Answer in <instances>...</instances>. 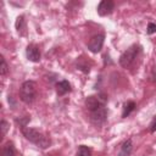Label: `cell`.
Instances as JSON below:
<instances>
[{"label":"cell","mask_w":156,"mask_h":156,"mask_svg":"<svg viewBox=\"0 0 156 156\" xmlns=\"http://www.w3.org/2000/svg\"><path fill=\"white\" fill-rule=\"evenodd\" d=\"M21 132L22 134L24 135V138L27 140H29L30 143L35 144L37 146L41 147V149H46L49 145H50V139L44 135L41 132H39L38 129H34V128H30V127H22L21 128Z\"/></svg>","instance_id":"6da1fadb"},{"label":"cell","mask_w":156,"mask_h":156,"mask_svg":"<svg viewBox=\"0 0 156 156\" xmlns=\"http://www.w3.org/2000/svg\"><path fill=\"white\" fill-rule=\"evenodd\" d=\"M20 99L27 105L34 102L37 99V83L34 80H26L22 83L20 88Z\"/></svg>","instance_id":"7a4b0ae2"},{"label":"cell","mask_w":156,"mask_h":156,"mask_svg":"<svg viewBox=\"0 0 156 156\" xmlns=\"http://www.w3.org/2000/svg\"><path fill=\"white\" fill-rule=\"evenodd\" d=\"M139 51H140V46L139 45H132L130 48H128L121 56H119V65L123 67V68H129L134 61L136 60L138 55H139Z\"/></svg>","instance_id":"3957f363"},{"label":"cell","mask_w":156,"mask_h":156,"mask_svg":"<svg viewBox=\"0 0 156 156\" xmlns=\"http://www.w3.org/2000/svg\"><path fill=\"white\" fill-rule=\"evenodd\" d=\"M107 119V108L105 106H101L100 108L90 112V121L95 126H101Z\"/></svg>","instance_id":"277c9868"},{"label":"cell","mask_w":156,"mask_h":156,"mask_svg":"<svg viewBox=\"0 0 156 156\" xmlns=\"http://www.w3.org/2000/svg\"><path fill=\"white\" fill-rule=\"evenodd\" d=\"M104 41H105V35L104 34H96V35L90 38V40L88 43V49L91 52L98 54L101 51V49L104 46Z\"/></svg>","instance_id":"5b68a950"},{"label":"cell","mask_w":156,"mask_h":156,"mask_svg":"<svg viewBox=\"0 0 156 156\" xmlns=\"http://www.w3.org/2000/svg\"><path fill=\"white\" fill-rule=\"evenodd\" d=\"M105 99H101L100 96H88L85 99V107L93 112L98 108H100L101 106H105Z\"/></svg>","instance_id":"8992f818"},{"label":"cell","mask_w":156,"mask_h":156,"mask_svg":"<svg viewBox=\"0 0 156 156\" xmlns=\"http://www.w3.org/2000/svg\"><path fill=\"white\" fill-rule=\"evenodd\" d=\"M113 9H115V2L113 1H111V0H102L98 5V13L100 16H107V15L112 13Z\"/></svg>","instance_id":"52a82bcc"},{"label":"cell","mask_w":156,"mask_h":156,"mask_svg":"<svg viewBox=\"0 0 156 156\" xmlns=\"http://www.w3.org/2000/svg\"><path fill=\"white\" fill-rule=\"evenodd\" d=\"M26 55H27V58L29 61H32V62H39L40 61V51H39V48L37 45H34V44L27 46Z\"/></svg>","instance_id":"ba28073f"},{"label":"cell","mask_w":156,"mask_h":156,"mask_svg":"<svg viewBox=\"0 0 156 156\" xmlns=\"http://www.w3.org/2000/svg\"><path fill=\"white\" fill-rule=\"evenodd\" d=\"M69 91H71V84L68 80H60L56 83V93L58 96L66 95Z\"/></svg>","instance_id":"9c48e42d"},{"label":"cell","mask_w":156,"mask_h":156,"mask_svg":"<svg viewBox=\"0 0 156 156\" xmlns=\"http://www.w3.org/2000/svg\"><path fill=\"white\" fill-rule=\"evenodd\" d=\"M15 27H16V30L20 35L24 37L27 34V24H26V20L23 16H18L16 22H15Z\"/></svg>","instance_id":"30bf717a"},{"label":"cell","mask_w":156,"mask_h":156,"mask_svg":"<svg viewBox=\"0 0 156 156\" xmlns=\"http://www.w3.org/2000/svg\"><path fill=\"white\" fill-rule=\"evenodd\" d=\"M132 151H133V143H132L130 139H127V140L122 144L118 156H129V155L132 154Z\"/></svg>","instance_id":"8fae6325"},{"label":"cell","mask_w":156,"mask_h":156,"mask_svg":"<svg viewBox=\"0 0 156 156\" xmlns=\"http://www.w3.org/2000/svg\"><path fill=\"white\" fill-rule=\"evenodd\" d=\"M135 108V102L134 101H128L123 105V111H122V117H127L129 116Z\"/></svg>","instance_id":"7c38bea8"},{"label":"cell","mask_w":156,"mask_h":156,"mask_svg":"<svg viewBox=\"0 0 156 156\" xmlns=\"http://www.w3.org/2000/svg\"><path fill=\"white\" fill-rule=\"evenodd\" d=\"M4 156H16V150L12 143H7L4 147Z\"/></svg>","instance_id":"4fadbf2b"},{"label":"cell","mask_w":156,"mask_h":156,"mask_svg":"<svg viewBox=\"0 0 156 156\" xmlns=\"http://www.w3.org/2000/svg\"><path fill=\"white\" fill-rule=\"evenodd\" d=\"M77 156H91V150H90V147H88V146H85V145H80V146L78 147Z\"/></svg>","instance_id":"5bb4252c"},{"label":"cell","mask_w":156,"mask_h":156,"mask_svg":"<svg viewBox=\"0 0 156 156\" xmlns=\"http://www.w3.org/2000/svg\"><path fill=\"white\" fill-rule=\"evenodd\" d=\"M9 72V66H7V63H6V61H5V58L1 56V66H0V74L1 76H5L6 73Z\"/></svg>","instance_id":"9a60e30c"},{"label":"cell","mask_w":156,"mask_h":156,"mask_svg":"<svg viewBox=\"0 0 156 156\" xmlns=\"http://www.w3.org/2000/svg\"><path fill=\"white\" fill-rule=\"evenodd\" d=\"M9 127H10V124L6 122V121H1L0 122V129H1V136H4L5 134H6V132H7V129H9Z\"/></svg>","instance_id":"2e32d148"},{"label":"cell","mask_w":156,"mask_h":156,"mask_svg":"<svg viewBox=\"0 0 156 156\" xmlns=\"http://www.w3.org/2000/svg\"><path fill=\"white\" fill-rule=\"evenodd\" d=\"M146 33H147V34H154V33H156V24H155V23H149V24H147Z\"/></svg>","instance_id":"e0dca14e"},{"label":"cell","mask_w":156,"mask_h":156,"mask_svg":"<svg viewBox=\"0 0 156 156\" xmlns=\"http://www.w3.org/2000/svg\"><path fill=\"white\" fill-rule=\"evenodd\" d=\"M149 129H150V132H151V133H155V132H156V117L152 119V122H151V124H150V128H149Z\"/></svg>","instance_id":"ac0fdd59"},{"label":"cell","mask_w":156,"mask_h":156,"mask_svg":"<svg viewBox=\"0 0 156 156\" xmlns=\"http://www.w3.org/2000/svg\"><path fill=\"white\" fill-rule=\"evenodd\" d=\"M154 79H155V80H156V73H155V76H154Z\"/></svg>","instance_id":"d6986e66"}]
</instances>
